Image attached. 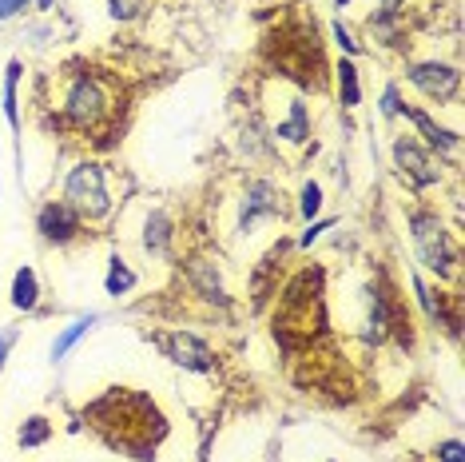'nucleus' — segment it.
<instances>
[{
  "label": "nucleus",
  "instance_id": "20",
  "mask_svg": "<svg viewBox=\"0 0 465 462\" xmlns=\"http://www.w3.org/2000/svg\"><path fill=\"white\" fill-rule=\"evenodd\" d=\"M112 5V16H120V20H132L135 13L143 8V0H108Z\"/></svg>",
  "mask_w": 465,
  "mask_h": 462
},
{
  "label": "nucleus",
  "instance_id": "7",
  "mask_svg": "<svg viewBox=\"0 0 465 462\" xmlns=\"http://www.w3.org/2000/svg\"><path fill=\"white\" fill-rule=\"evenodd\" d=\"M36 227H40V236H45L48 244H72V239H80L84 219H80L76 212H72L64 199H60V204H48L45 212H40Z\"/></svg>",
  "mask_w": 465,
  "mask_h": 462
},
{
  "label": "nucleus",
  "instance_id": "9",
  "mask_svg": "<svg viewBox=\"0 0 465 462\" xmlns=\"http://www.w3.org/2000/svg\"><path fill=\"white\" fill-rule=\"evenodd\" d=\"M259 216H282V204L274 196L271 184H255L247 192V204H242V227H251Z\"/></svg>",
  "mask_w": 465,
  "mask_h": 462
},
{
  "label": "nucleus",
  "instance_id": "8",
  "mask_svg": "<svg viewBox=\"0 0 465 462\" xmlns=\"http://www.w3.org/2000/svg\"><path fill=\"white\" fill-rule=\"evenodd\" d=\"M394 160H398L401 172L410 176V184L414 187H430V184H438V176H441L438 167H433V160L418 148L414 140H398L394 144Z\"/></svg>",
  "mask_w": 465,
  "mask_h": 462
},
{
  "label": "nucleus",
  "instance_id": "18",
  "mask_svg": "<svg viewBox=\"0 0 465 462\" xmlns=\"http://www.w3.org/2000/svg\"><path fill=\"white\" fill-rule=\"evenodd\" d=\"M52 435V427H48V418H28L25 423V430H20V447H40L45 443V438Z\"/></svg>",
  "mask_w": 465,
  "mask_h": 462
},
{
  "label": "nucleus",
  "instance_id": "22",
  "mask_svg": "<svg viewBox=\"0 0 465 462\" xmlns=\"http://www.w3.org/2000/svg\"><path fill=\"white\" fill-rule=\"evenodd\" d=\"M28 0H0V20H8V16H16L20 8H25Z\"/></svg>",
  "mask_w": 465,
  "mask_h": 462
},
{
  "label": "nucleus",
  "instance_id": "15",
  "mask_svg": "<svg viewBox=\"0 0 465 462\" xmlns=\"http://www.w3.org/2000/svg\"><path fill=\"white\" fill-rule=\"evenodd\" d=\"M338 92H342L346 108H354V104H358V72H354L351 60H342V65H338Z\"/></svg>",
  "mask_w": 465,
  "mask_h": 462
},
{
  "label": "nucleus",
  "instance_id": "2",
  "mask_svg": "<svg viewBox=\"0 0 465 462\" xmlns=\"http://www.w3.org/2000/svg\"><path fill=\"white\" fill-rule=\"evenodd\" d=\"M60 116H64V124L68 128H76V132L96 136L104 128H112V124L120 120V96H115V84L96 68L76 72V76L68 80Z\"/></svg>",
  "mask_w": 465,
  "mask_h": 462
},
{
  "label": "nucleus",
  "instance_id": "11",
  "mask_svg": "<svg viewBox=\"0 0 465 462\" xmlns=\"http://www.w3.org/2000/svg\"><path fill=\"white\" fill-rule=\"evenodd\" d=\"M401 112H406V116H410V120H414V124H418V128H421V132H426V140L433 144V148H450V152H453V148H458V136H453V132H446V128H438V124H433V120H430V116H426V112H414V108H406V104H401Z\"/></svg>",
  "mask_w": 465,
  "mask_h": 462
},
{
  "label": "nucleus",
  "instance_id": "3",
  "mask_svg": "<svg viewBox=\"0 0 465 462\" xmlns=\"http://www.w3.org/2000/svg\"><path fill=\"white\" fill-rule=\"evenodd\" d=\"M64 204L76 212L80 219H100L112 212V199L108 187H104V167L100 164H76L64 184Z\"/></svg>",
  "mask_w": 465,
  "mask_h": 462
},
{
  "label": "nucleus",
  "instance_id": "1",
  "mask_svg": "<svg viewBox=\"0 0 465 462\" xmlns=\"http://www.w3.org/2000/svg\"><path fill=\"white\" fill-rule=\"evenodd\" d=\"M84 418H92V427L108 438V447L143 462L152 458L155 443L167 435V418L160 415V407L140 391H128V387H112L108 395L84 411Z\"/></svg>",
  "mask_w": 465,
  "mask_h": 462
},
{
  "label": "nucleus",
  "instance_id": "12",
  "mask_svg": "<svg viewBox=\"0 0 465 462\" xmlns=\"http://www.w3.org/2000/svg\"><path fill=\"white\" fill-rule=\"evenodd\" d=\"M167 244H172V224H167L163 212H152L147 216V231H143V247L160 256V251H167Z\"/></svg>",
  "mask_w": 465,
  "mask_h": 462
},
{
  "label": "nucleus",
  "instance_id": "16",
  "mask_svg": "<svg viewBox=\"0 0 465 462\" xmlns=\"http://www.w3.org/2000/svg\"><path fill=\"white\" fill-rule=\"evenodd\" d=\"M92 323H96V315H88V319H76V323H72V327H68L64 335H60L56 343H52V355H56V359H64V355H68V346L76 343L80 335H88V327H92Z\"/></svg>",
  "mask_w": 465,
  "mask_h": 462
},
{
  "label": "nucleus",
  "instance_id": "14",
  "mask_svg": "<svg viewBox=\"0 0 465 462\" xmlns=\"http://www.w3.org/2000/svg\"><path fill=\"white\" fill-rule=\"evenodd\" d=\"M16 84H20V60L8 65V80H5V116L13 128H20V112H16Z\"/></svg>",
  "mask_w": 465,
  "mask_h": 462
},
{
  "label": "nucleus",
  "instance_id": "5",
  "mask_svg": "<svg viewBox=\"0 0 465 462\" xmlns=\"http://www.w3.org/2000/svg\"><path fill=\"white\" fill-rule=\"evenodd\" d=\"M160 346L167 351V359L187 367V371H211V367H215V351H211L203 339H195V335L175 331V335H167V339H160Z\"/></svg>",
  "mask_w": 465,
  "mask_h": 462
},
{
  "label": "nucleus",
  "instance_id": "25",
  "mask_svg": "<svg viewBox=\"0 0 465 462\" xmlns=\"http://www.w3.org/2000/svg\"><path fill=\"white\" fill-rule=\"evenodd\" d=\"M398 5H401V0H386V16H390V13H398Z\"/></svg>",
  "mask_w": 465,
  "mask_h": 462
},
{
  "label": "nucleus",
  "instance_id": "6",
  "mask_svg": "<svg viewBox=\"0 0 465 462\" xmlns=\"http://www.w3.org/2000/svg\"><path fill=\"white\" fill-rule=\"evenodd\" d=\"M410 84H414L421 96H430L438 104H450L458 96V72L450 65H414L410 68Z\"/></svg>",
  "mask_w": 465,
  "mask_h": 462
},
{
  "label": "nucleus",
  "instance_id": "24",
  "mask_svg": "<svg viewBox=\"0 0 465 462\" xmlns=\"http://www.w3.org/2000/svg\"><path fill=\"white\" fill-rule=\"evenodd\" d=\"M326 227H331V224H314V227H311V231H306V236H302V244H306V247H311V244H314V239H319V236H322V231H326Z\"/></svg>",
  "mask_w": 465,
  "mask_h": 462
},
{
  "label": "nucleus",
  "instance_id": "19",
  "mask_svg": "<svg viewBox=\"0 0 465 462\" xmlns=\"http://www.w3.org/2000/svg\"><path fill=\"white\" fill-rule=\"evenodd\" d=\"M319 207H322V192H319V184H306V187H302V204H299V212H302L306 219H311L314 212H319Z\"/></svg>",
  "mask_w": 465,
  "mask_h": 462
},
{
  "label": "nucleus",
  "instance_id": "23",
  "mask_svg": "<svg viewBox=\"0 0 465 462\" xmlns=\"http://www.w3.org/2000/svg\"><path fill=\"white\" fill-rule=\"evenodd\" d=\"M16 343V331H5L0 335V367H5V355H8V346Z\"/></svg>",
  "mask_w": 465,
  "mask_h": 462
},
{
  "label": "nucleus",
  "instance_id": "17",
  "mask_svg": "<svg viewBox=\"0 0 465 462\" xmlns=\"http://www.w3.org/2000/svg\"><path fill=\"white\" fill-rule=\"evenodd\" d=\"M135 287V276L124 267V259H112V271H108V296H124V291Z\"/></svg>",
  "mask_w": 465,
  "mask_h": 462
},
{
  "label": "nucleus",
  "instance_id": "10",
  "mask_svg": "<svg viewBox=\"0 0 465 462\" xmlns=\"http://www.w3.org/2000/svg\"><path fill=\"white\" fill-rule=\"evenodd\" d=\"M40 299V287H36V271L33 267H20L16 279H13V307L20 311H33Z\"/></svg>",
  "mask_w": 465,
  "mask_h": 462
},
{
  "label": "nucleus",
  "instance_id": "13",
  "mask_svg": "<svg viewBox=\"0 0 465 462\" xmlns=\"http://www.w3.org/2000/svg\"><path fill=\"white\" fill-rule=\"evenodd\" d=\"M279 136H282V140H291V144H302L306 136H311V120H306V108H302V104H294V108H291V120L279 124Z\"/></svg>",
  "mask_w": 465,
  "mask_h": 462
},
{
  "label": "nucleus",
  "instance_id": "21",
  "mask_svg": "<svg viewBox=\"0 0 465 462\" xmlns=\"http://www.w3.org/2000/svg\"><path fill=\"white\" fill-rule=\"evenodd\" d=\"M438 458H441V462H461V443H458V438L441 443V447H438Z\"/></svg>",
  "mask_w": 465,
  "mask_h": 462
},
{
  "label": "nucleus",
  "instance_id": "26",
  "mask_svg": "<svg viewBox=\"0 0 465 462\" xmlns=\"http://www.w3.org/2000/svg\"><path fill=\"white\" fill-rule=\"evenodd\" d=\"M338 5H346V0H338Z\"/></svg>",
  "mask_w": 465,
  "mask_h": 462
},
{
  "label": "nucleus",
  "instance_id": "4",
  "mask_svg": "<svg viewBox=\"0 0 465 462\" xmlns=\"http://www.w3.org/2000/svg\"><path fill=\"white\" fill-rule=\"evenodd\" d=\"M410 227H414V247L418 259L438 276H450L453 264H458V251L450 244V231L441 227V219L433 212H414L410 216Z\"/></svg>",
  "mask_w": 465,
  "mask_h": 462
}]
</instances>
